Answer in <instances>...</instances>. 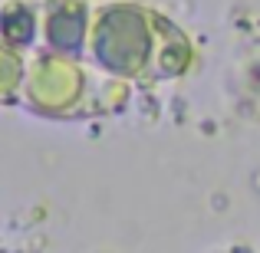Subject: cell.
Returning <instances> with one entry per match:
<instances>
[{"label": "cell", "mask_w": 260, "mask_h": 253, "mask_svg": "<svg viewBox=\"0 0 260 253\" xmlns=\"http://www.w3.org/2000/svg\"><path fill=\"white\" fill-rule=\"evenodd\" d=\"M95 10L83 0H53L40 7V50L66 59H86Z\"/></svg>", "instance_id": "cell-3"}, {"label": "cell", "mask_w": 260, "mask_h": 253, "mask_svg": "<svg viewBox=\"0 0 260 253\" xmlns=\"http://www.w3.org/2000/svg\"><path fill=\"white\" fill-rule=\"evenodd\" d=\"M168 30L172 23L145 7H99L89 33L86 63L132 86H158V56Z\"/></svg>", "instance_id": "cell-2"}, {"label": "cell", "mask_w": 260, "mask_h": 253, "mask_svg": "<svg viewBox=\"0 0 260 253\" xmlns=\"http://www.w3.org/2000/svg\"><path fill=\"white\" fill-rule=\"evenodd\" d=\"M132 99V83L95 69L86 59H66L46 50L26 53V86L20 105L43 119L115 115Z\"/></svg>", "instance_id": "cell-1"}, {"label": "cell", "mask_w": 260, "mask_h": 253, "mask_svg": "<svg viewBox=\"0 0 260 253\" xmlns=\"http://www.w3.org/2000/svg\"><path fill=\"white\" fill-rule=\"evenodd\" d=\"M0 40L20 53L40 50V10L30 4H10L0 13Z\"/></svg>", "instance_id": "cell-4"}, {"label": "cell", "mask_w": 260, "mask_h": 253, "mask_svg": "<svg viewBox=\"0 0 260 253\" xmlns=\"http://www.w3.org/2000/svg\"><path fill=\"white\" fill-rule=\"evenodd\" d=\"M23 86H26V53L13 50L0 40V102L20 105Z\"/></svg>", "instance_id": "cell-5"}]
</instances>
